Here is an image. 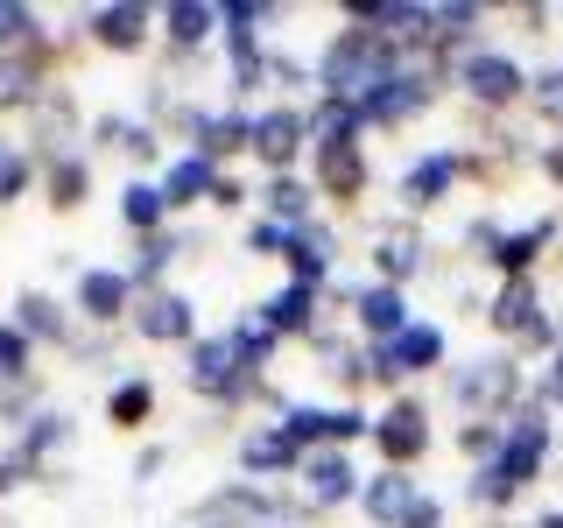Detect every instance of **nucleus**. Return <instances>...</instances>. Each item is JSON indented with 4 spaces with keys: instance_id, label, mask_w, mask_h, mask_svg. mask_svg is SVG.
I'll list each match as a JSON object with an SVG mask.
<instances>
[{
    "instance_id": "1",
    "label": "nucleus",
    "mask_w": 563,
    "mask_h": 528,
    "mask_svg": "<svg viewBox=\"0 0 563 528\" xmlns=\"http://www.w3.org/2000/svg\"><path fill=\"white\" fill-rule=\"evenodd\" d=\"M401 70V50L387 35H366V29H331V43L317 50L310 78H317V99H352L366 106L387 78Z\"/></svg>"
},
{
    "instance_id": "2",
    "label": "nucleus",
    "mask_w": 563,
    "mask_h": 528,
    "mask_svg": "<svg viewBox=\"0 0 563 528\" xmlns=\"http://www.w3.org/2000/svg\"><path fill=\"white\" fill-rule=\"evenodd\" d=\"M542 458H550V422H542V402H528V409L507 416V444H500V458L472 472L465 493H472L479 507H507V501H515V493L542 472Z\"/></svg>"
},
{
    "instance_id": "3",
    "label": "nucleus",
    "mask_w": 563,
    "mask_h": 528,
    "mask_svg": "<svg viewBox=\"0 0 563 528\" xmlns=\"http://www.w3.org/2000/svg\"><path fill=\"white\" fill-rule=\"evenodd\" d=\"M70 64V43L64 35H43L35 50H14V57H0V113H35V99L49 92V85H64L57 70Z\"/></svg>"
},
{
    "instance_id": "4",
    "label": "nucleus",
    "mask_w": 563,
    "mask_h": 528,
    "mask_svg": "<svg viewBox=\"0 0 563 528\" xmlns=\"http://www.w3.org/2000/svg\"><path fill=\"white\" fill-rule=\"evenodd\" d=\"M310 184H317V205H331V211H360V198L374 190L366 141H317V148H310Z\"/></svg>"
},
{
    "instance_id": "5",
    "label": "nucleus",
    "mask_w": 563,
    "mask_h": 528,
    "mask_svg": "<svg viewBox=\"0 0 563 528\" xmlns=\"http://www.w3.org/2000/svg\"><path fill=\"white\" fill-rule=\"evenodd\" d=\"M366 444L380 451L387 472H416L422 451H430V409H422L416 395H395V402L374 416V437H366Z\"/></svg>"
},
{
    "instance_id": "6",
    "label": "nucleus",
    "mask_w": 563,
    "mask_h": 528,
    "mask_svg": "<svg viewBox=\"0 0 563 528\" xmlns=\"http://www.w3.org/2000/svg\"><path fill=\"white\" fill-rule=\"evenodd\" d=\"M310 155V120H303V106H261L254 113V163L268 169V176H296V163Z\"/></svg>"
},
{
    "instance_id": "7",
    "label": "nucleus",
    "mask_w": 563,
    "mask_h": 528,
    "mask_svg": "<svg viewBox=\"0 0 563 528\" xmlns=\"http://www.w3.org/2000/svg\"><path fill=\"white\" fill-rule=\"evenodd\" d=\"M457 85H465V99L486 106V113L528 99V70L515 57H500V50H465V57H457Z\"/></svg>"
},
{
    "instance_id": "8",
    "label": "nucleus",
    "mask_w": 563,
    "mask_h": 528,
    "mask_svg": "<svg viewBox=\"0 0 563 528\" xmlns=\"http://www.w3.org/2000/svg\"><path fill=\"white\" fill-rule=\"evenodd\" d=\"M366 486V472L352 465V451H310L303 465H296V493H303L310 515H331V507H352Z\"/></svg>"
},
{
    "instance_id": "9",
    "label": "nucleus",
    "mask_w": 563,
    "mask_h": 528,
    "mask_svg": "<svg viewBox=\"0 0 563 528\" xmlns=\"http://www.w3.org/2000/svg\"><path fill=\"white\" fill-rule=\"evenodd\" d=\"M8 458L22 465V480H57V472H64V458H70V416H64V409L29 416L22 430L8 437Z\"/></svg>"
},
{
    "instance_id": "10",
    "label": "nucleus",
    "mask_w": 563,
    "mask_h": 528,
    "mask_svg": "<svg viewBox=\"0 0 563 528\" xmlns=\"http://www.w3.org/2000/svg\"><path fill=\"white\" fill-rule=\"evenodd\" d=\"M515 395H521V366L515 360H479L457 374V409L472 422H507L515 416Z\"/></svg>"
},
{
    "instance_id": "11",
    "label": "nucleus",
    "mask_w": 563,
    "mask_h": 528,
    "mask_svg": "<svg viewBox=\"0 0 563 528\" xmlns=\"http://www.w3.org/2000/svg\"><path fill=\"white\" fill-rule=\"evenodd\" d=\"M85 43L106 50V57H141L155 43V8L141 0H106V8L85 14Z\"/></svg>"
},
{
    "instance_id": "12",
    "label": "nucleus",
    "mask_w": 563,
    "mask_h": 528,
    "mask_svg": "<svg viewBox=\"0 0 563 528\" xmlns=\"http://www.w3.org/2000/svg\"><path fill=\"white\" fill-rule=\"evenodd\" d=\"M128 324H134V339H148V345H190L198 339V304H190L184 289H148V296H134Z\"/></svg>"
},
{
    "instance_id": "13",
    "label": "nucleus",
    "mask_w": 563,
    "mask_h": 528,
    "mask_svg": "<svg viewBox=\"0 0 563 528\" xmlns=\"http://www.w3.org/2000/svg\"><path fill=\"white\" fill-rule=\"evenodd\" d=\"M331 268H339V233H331L324 219L296 226V233L282 240V275H289L296 289H317V296H324L331 289Z\"/></svg>"
},
{
    "instance_id": "14",
    "label": "nucleus",
    "mask_w": 563,
    "mask_h": 528,
    "mask_svg": "<svg viewBox=\"0 0 563 528\" xmlns=\"http://www.w3.org/2000/svg\"><path fill=\"white\" fill-rule=\"evenodd\" d=\"M14 331H22L35 352H78V310H64L49 289L14 296Z\"/></svg>"
},
{
    "instance_id": "15",
    "label": "nucleus",
    "mask_w": 563,
    "mask_h": 528,
    "mask_svg": "<svg viewBox=\"0 0 563 528\" xmlns=\"http://www.w3.org/2000/svg\"><path fill=\"white\" fill-rule=\"evenodd\" d=\"M78 128H85L78 92H70V85H49V92L35 99V113H29V155H35V163H49V155H70Z\"/></svg>"
},
{
    "instance_id": "16",
    "label": "nucleus",
    "mask_w": 563,
    "mask_h": 528,
    "mask_svg": "<svg viewBox=\"0 0 563 528\" xmlns=\"http://www.w3.org/2000/svg\"><path fill=\"white\" fill-rule=\"evenodd\" d=\"M70 310H78L85 324H99V331L128 324V310H134L128 275H120V268H78V296H70Z\"/></svg>"
},
{
    "instance_id": "17",
    "label": "nucleus",
    "mask_w": 563,
    "mask_h": 528,
    "mask_svg": "<svg viewBox=\"0 0 563 528\" xmlns=\"http://www.w3.org/2000/svg\"><path fill=\"white\" fill-rule=\"evenodd\" d=\"M430 99H437L430 78H416V70H395V78H387L380 92L360 106V120H366V134H374V128H409L416 113H430Z\"/></svg>"
},
{
    "instance_id": "18",
    "label": "nucleus",
    "mask_w": 563,
    "mask_h": 528,
    "mask_svg": "<svg viewBox=\"0 0 563 528\" xmlns=\"http://www.w3.org/2000/svg\"><path fill=\"white\" fill-rule=\"evenodd\" d=\"M352 324L366 331V345H387V339H401V331L416 324V317H409V289H387V282H366V289L352 296Z\"/></svg>"
},
{
    "instance_id": "19",
    "label": "nucleus",
    "mask_w": 563,
    "mask_h": 528,
    "mask_svg": "<svg viewBox=\"0 0 563 528\" xmlns=\"http://www.w3.org/2000/svg\"><path fill=\"white\" fill-rule=\"evenodd\" d=\"M296 465H303V451L289 444V437L275 430V422H261V430L240 437V480H296Z\"/></svg>"
},
{
    "instance_id": "20",
    "label": "nucleus",
    "mask_w": 563,
    "mask_h": 528,
    "mask_svg": "<svg viewBox=\"0 0 563 528\" xmlns=\"http://www.w3.org/2000/svg\"><path fill=\"white\" fill-rule=\"evenodd\" d=\"M155 35H163L176 57H198L211 35H219V8L211 0H169V8H155Z\"/></svg>"
},
{
    "instance_id": "21",
    "label": "nucleus",
    "mask_w": 563,
    "mask_h": 528,
    "mask_svg": "<svg viewBox=\"0 0 563 528\" xmlns=\"http://www.w3.org/2000/svg\"><path fill=\"white\" fill-rule=\"evenodd\" d=\"M457 176H465V169H457V148H430V155H416V163L401 169V205H409V211L444 205Z\"/></svg>"
},
{
    "instance_id": "22",
    "label": "nucleus",
    "mask_w": 563,
    "mask_h": 528,
    "mask_svg": "<svg viewBox=\"0 0 563 528\" xmlns=\"http://www.w3.org/2000/svg\"><path fill=\"white\" fill-rule=\"evenodd\" d=\"M254 310L275 324V339H282V345H289V339L303 345L310 331L324 324V296H317V289H296V282H282V289L268 296V304H254Z\"/></svg>"
},
{
    "instance_id": "23",
    "label": "nucleus",
    "mask_w": 563,
    "mask_h": 528,
    "mask_svg": "<svg viewBox=\"0 0 563 528\" xmlns=\"http://www.w3.org/2000/svg\"><path fill=\"white\" fill-rule=\"evenodd\" d=\"M155 184H163V205H169V219H176V211H190V205H205V198H211L219 169H211L198 148H176L169 163H163V176H155Z\"/></svg>"
},
{
    "instance_id": "24",
    "label": "nucleus",
    "mask_w": 563,
    "mask_h": 528,
    "mask_svg": "<svg viewBox=\"0 0 563 528\" xmlns=\"http://www.w3.org/2000/svg\"><path fill=\"white\" fill-rule=\"evenodd\" d=\"M198 155H205L211 169L254 155V113H246V106H219V113L205 120V134H198Z\"/></svg>"
},
{
    "instance_id": "25",
    "label": "nucleus",
    "mask_w": 563,
    "mask_h": 528,
    "mask_svg": "<svg viewBox=\"0 0 563 528\" xmlns=\"http://www.w3.org/2000/svg\"><path fill=\"white\" fill-rule=\"evenodd\" d=\"M254 205H261V219H275L282 233H296V226L317 219V184L310 176H268V184L254 190Z\"/></svg>"
},
{
    "instance_id": "26",
    "label": "nucleus",
    "mask_w": 563,
    "mask_h": 528,
    "mask_svg": "<svg viewBox=\"0 0 563 528\" xmlns=\"http://www.w3.org/2000/svg\"><path fill=\"white\" fill-rule=\"evenodd\" d=\"M416 501H422V486L409 480V472H387V465L360 486V515H366V521H380V528H401Z\"/></svg>"
},
{
    "instance_id": "27",
    "label": "nucleus",
    "mask_w": 563,
    "mask_h": 528,
    "mask_svg": "<svg viewBox=\"0 0 563 528\" xmlns=\"http://www.w3.org/2000/svg\"><path fill=\"white\" fill-rule=\"evenodd\" d=\"M85 198H92V155H78V148L49 155L43 163V205L70 219V211H85Z\"/></svg>"
},
{
    "instance_id": "28",
    "label": "nucleus",
    "mask_w": 563,
    "mask_h": 528,
    "mask_svg": "<svg viewBox=\"0 0 563 528\" xmlns=\"http://www.w3.org/2000/svg\"><path fill=\"white\" fill-rule=\"evenodd\" d=\"M120 226H128V240L169 233V205H163V184H155V176H128V184H120Z\"/></svg>"
},
{
    "instance_id": "29",
    "label": "nucleus",
    "mask_w": 563,
    "mask_h": 528,
    "mask_svg": "<svg viewBox=\"0 0 563 528\" xmlns=\"http://www.w3.org/2000/svg\"><path fill=\"white\" fill-rule=\"evenodd\" d=\"M486 317H493V331H500V339H528V331L542 324V296H536V282H528V275L500 282V296L486 304Z\"/></svg>"
},
{
    "instance_id": "30",
    "label": "nucleus",
    "mask_w": 563,
    "mask_h": 528,
    "mask_svg": "<svg viewBox=\"0 0 563 528\" xmlns=\"http://www.w3.org/2000/svg\"><path fill=\"white\" fill-rule=\"evenodd\" d=\"M550 240H556V219H528V226H515V233L493 240V254H486V261L500 268V282H515V275L536 268V254H542Z\"/></svg>"
},
{
    "instance_id": "31",
    "label": "nucleus",
    "mask_w": 563,
    "mask_h": 528,
    "mask_svg": "<svg viewBox=\"0 0 563 528\" xmlns=\"http://www.w3.org/2000/svg\"><path fill=\"white\" fill-rule=\"evenodd\" d=\"M184 240L190 233H176V226H169V233H155V240H134V261H128V268H120V275H128V289L134 296H148V289H169V261L176 254H184Z\"/></svg>"
},
{
    "instance_id": "32",
    "label": "nucleus",
    "mask_w": 563,
    "mask_h": 528,
    "mask_svg": "<svg viewBox=\"0 0 563 528\" xmlns=\"http://www.w3.org/2000/svg\"><path fill=\"white\" fill-rule=\"evenodd\" d=\"M225 345H233V360L246 366V374H268V366H275V352H282L275 324H268L261 310H240L233 324H225Z\"/></svg>"
},
{
    "instance_id": "33",
    "label": "nucleus",
    "mask_w": 563,
    "mask_h": 528,
    "mask_svg": "<svg viewBox=\"0 0 563 528\" xmlns=\"http://www.w3.org/2000/svg\"><path fill=\"white\" fill-rule=\"evenodd\" d=\"M374 268H380L387 289H401V282L422 268V233L416 226H380L374 233Z\"/></svg>"
},
{
    "instance_id": "34",
    "label": "nucleus",
    "mask_w": 563,
    "mask_h": 528,
    "mask_svg": "<svg viewBox=\"0 0 563 528\" xmlns=\"http://www.w3.org/2000/svg\"><path fill=\"white\" fill-rule=\"evenodd\" d=\"M380 352H387V366H395L401 381H409V374H430V366H444V331L416 317V324L401 331V339H387Z\"/></svg>"
},
{
    "instance_id": "35",
    "label": "nucleus",
    "mask_w": 563,
    "mask_h": 528,
    "mask_svg": "<svg viewBox=\"0 0 563 528\" xmlns=\"http://www.w3.org/2000/svg\"><path fill=\"white\" fill-rule=\"evenodd\" d=\"M106 422H113L120 437H128V430H148V422H155V381L148 374L113 381V387H106Z\"/></svg>"
},
{
    "instance_id": "36",
    "label": "nucleus",
    "mask_w": 563,
    "mask_h": 528,
    "mask_svg": "<svg viewBox=\"0 0 563 528\" xmlns=\"http://www.w3.org/2000/svg\"><path fill=\"white\" fill-rule=\"evenodd\" d=\"M303 120H310V148L317 141H366V120L352 99H303Z\"/></svg>"
},
{
    "instance_id": "37",
    "label": "nucleus",
    "mask_w": 563,
    "mask_h": 528,
    "mask_svg": "<svg viewBox=\"0 0 563 528\" xmlns=\"http://www.w3.org/2000/svg\"><path fill=\"white\" fill-rule=\"evenodd\" d=\"M35 184H43V163L29 155V141H8V134H0V211L22 205Z\"/></svg>"
},
{
    "instance_id": "38",
    "label": "nucleus",
    "mask_w": 563,
    "mask_h": 528,
    "mask_svg": "<svg viewBox=\"0 0 563 528\" xmlns=\"http://www.w3.org/2000/svg\"><path fill=\"white\" fill-rule=\"evenodd\" d=\"M43 8H29V0H0V57H14V50H35L43 43Z\"/></svg>"
},
{
    "instance_id": "39",
    "label": "nucleus",
    "mask_w": 563,
    "mask_h": 528,
    "mask_svg": "<svg viewBox=\"0 0 563 528\" xmlns=\"http://www.w3.org/2000/svg\"><path fill=\"white\" fill-rule=\"evenodd\" d=\"M49 402H43V374H29V381H0V422H8V437L22 430L29 416H43Z\"/></svg>"
},
{
    "instance_id": "40",
    "label": "nucleus",
    "mask_w": 563,
    "mask_h": 528,
    "mask_svg": "<svg viewBox=\"0 0 563 528\" xmlns=\"http://www.w3.org/2000/svg\"><path fill=\"white\" fill-rule=\"evenodd\" d=\"M507 444V422H457V451L472 458V465H493Z\"/></svg>"
},
{
    "instance_id": "41",
    "label": "nucleus",
    "mask_w": 563,
    "mask_h": 528,
    "mask_svg": "<svg viewBox=\"0 0 563 528\" xmlns=\"http://www.w3.org/2000/svg\"><path fill=\"white\" fill-rule=\"evenodd\" d=\"M35 374V345L14 331V317H0V381H29Z\"/></svg>"
},
{
    "instance_id": "42",
    "label": "nucleus",
    "mask_w": 563,
    "mask_h": 528,
    "mask_svg": "<svg viewBox=\"0 0 563 528\" xmlns=\"http://www.w3.org/2000/svg\"><path fill=\"white\" fill-rule=\"evenodd\" d=\"M205 205L233 219V211H246V205H254V184H246V176H233V169H219V184H211V198H205Z\"/></svg>"
},
{
    "instance_id": "43",
    "label": "nucleus",
    "mask_w": 563,
    "mask_h": 528,
    "mask_svg": "<svg viewBox=\"0 0 563 528\" xmlns=\"http://www.w3.org/2000/svg\"><path fill=\"white\" fill-rule=\"evenodd\" d=\"M282 240H289V233H282L275 219H254V226H246V254H254V261H282Z\"/></svg>"
},
{
    "instance_id": "44",
    "label": "nucleus",
    "mask_w": 563,
    "mask_h": 528,
    "mask_svg": "<svg viewBox=\"0 0 563 528\" xmlns=\"http://www.w3.org/2000/svg\"><path fill=\"white\" fill-rule=\"evenodd\" d=\"M528 92L542 99V113H556V120H563V70H542V78H528Z\"/></svg>"
},
{
    "instance_id": "45",
    "label": "nucleus",
    "mask_w": 563,
    "mask_h": 528,
    "mask_svg": "<svg viewBox=\"0 0 563 528\" xmlns=\"http://www.w3.org/2000/svg\"><path fill=\"white\" fill-rule=\"evenodd\" d=\"M542 409H563V339H556V360H550V374H542Z\"/></svg>"
},
{
    "instance_id": "46",
    "label": "nucleus",
    "mask_w": 563,
    "mask_h": 528,
    "mask_svg": "<svg viewBox=\"0 0 563 528\" xmlns=\"http://www.w3.org/2000/svg\"><path fill=\"white\" fill-rule=\"evenodd\" d=\"M401 528H444V501H430V493H422V501L409 507V521Z\"/></svg>"
},
{
    "instance_id": "47",
    "label": "nucleus",
    "mask_w": 563,
    "mask_h": 528,
    "mask_svg": "<svg viewBox=\"0 0 563 528\" xmlns=\"http://www.w3.org/2000/svg\"><path fill=\"white\" fill-rule=\"evenodd\" d=\"M163 465H169V444H148V451L134 458V480L148 486V480H155V472H163Z\"/></svg>"
},
{
    "instance_id": "48",
    "label": "nucleus",
    "mask_w": 563,
    "mask_h": 528,
    "mask_svg": "<svg viewBox=\"0 0 563 528\" xmlns=\"http://www.w3.org/2000/svg\"><path fill=\"white\" fill-rule=\"evenodd\" d=\"M198 528H205V521H198Z\"/></svg>"
}]
</instances>
